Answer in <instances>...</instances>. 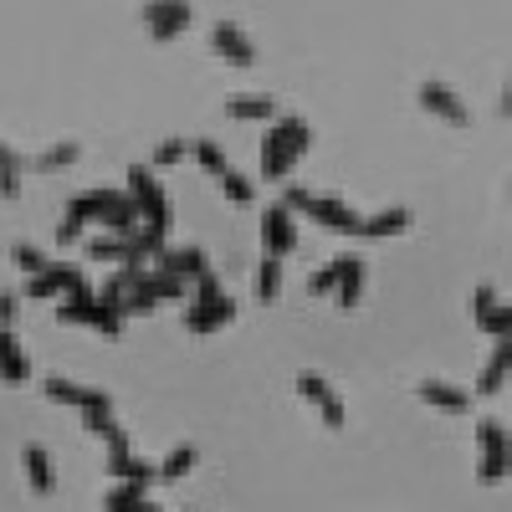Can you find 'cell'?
Wrapping results in <instances>:
<instances>
[{
    "label": "cell",
    "mask_w": 512,
    "mask_h": 512,
    "mask_svg": "<svg viewBox=\"0 0 512 512\" xmlns=\"http://www.w3.org/2000/svg\"><path fill=\"white\" fill-rule=\"evenodd\" d=\"M297 216H308V221H318L323 231H333V236H364V216H354V210L344 205V200H328V195H313V190H303V185H287V195H282Z\"/></svg>",
    "instance_id": "1"
},
{
    "label": "cell",
    "mask_w": 512,
    "mask_h": 512,
    "mask_svg": "<svg viewBox=\"0 0 512 512\" xmlns=\"http://www.w3.org/2000/svg\"><path fill=\"white\" fill-rule=\"evenodd\" d=\"M226 323H236V297L221 292V277L216 272H205L195 282V308L185 313V328L200 338V333H221Z\"/></svg>",
    "instance_id": "2"
},
{
    "label": "cell",
    "mask_w": 512,
    "mask_h": 512,
    "mask_svg": "<svg viewBox=\"0 0 512 512\" xmlns=\"http://www.w3.org/2000/svg\"><path fill=\"white\" fill-rule=\"evenodd\" d=\"M123 200H128V195H123V190H113V185H108V190H93V195L67 200V216H62V226H57V241H62V246H72L88 226H103Z\"/></svg>",
    "instance_id": "3"
},
{
    "label": "cell",
    "mask_w": 512,
    "mask_h": 512,
    "mask_svg": "<svg viewBox=\"0 0 512 512\" xmlns=\"http://www.w3.org/2000/svg\"><path fill=\"white\" fill-rule=\"evenodd\" d=\"M308 123L303 118H287V123H277L272 134H267V144H262V175L267 180H282L287 169L303 159V149H308Z\"/></svg>",
    "instance_id": "4"
},
{
    "label": "cell",
    "mask_w": 512,
    "mask_h": 512,
    "mask_svg": "<svg viewBox=\"0 0 512 512\" xmlns=\"http://www.w3.org/2000/svg\"><path fill=\"white\" fill-rule=\"evenodd\" d=\"M507 472H512V436H507V425L502 420H482L477 425V482L497 487V482H507Z\"/></svg>",
    "instance_id": "5"
},
{
    "label": "cell",
    "mask_w": 512,
    "mask_h": 512,
    "mask_svg": "<svg viewBox=\"0 0 512 512\" xmlns=\"http://www.w3.org/2000/svg\"><path fill=\"white\" fill-rule=\"evenodd\" d=\"M128 195H134V205H139L144 226L169 236V226H175V210H169L164 185L154 180V169H149V164H134V169H128Z\"/></svg>",
    "instance_id": "6"
},
{
    "label": "cell",
    "mask_w": 512,
    "mask_h": 512,
    "mask_svg": "<svg viewBox=\"0 0 512 512\" xmlns=\"http://www.w3.org/2000/svg\"><path fill=\"white\" fill-rule=\"evenodd\" d=\"M292 390H297V395H303V400L318 410V420L328 425V431H344V425H349V410H344V400H338V390H333V384H328L323 374L303 369V374L292 379Z\"/></svg>",
    "instance_id": "7"
},
{
    "label": "cell",
    "mask_w": 512,
    "mask_h": 512,
    "mask_svg": "<svg viewBox=\"0 0 512 512\" xmlns=\"http://www.w3.org/2000/svg\"><path fill=\"white\" fill-rule=\"evenodd\" d=\"M262 246H267V256H282V262L297 251V210L287 200L267 205V216H262Z\"/></svg>",
    "instance_id": "8"
},
{
    "label": "cell",
    "mask_w": 512,
    "mask_h": 512,
    "mask_svg": "<svg viewBox=\"0 0 512 512\" xmlns=\"http://www.w3.org/2000/svg\"><path fill=\"white\" fill-rule=\"evenodd\" d=\"M82 282H88V272H82V267H72V262H52L47 272L26 277V297H31V303H47V297H67V292L82 287Z\"/></svg>",
    "instance_id": "9"
},
{
    "label": "cell",
    "mask_w": 512,
    "mask_h": 512,
    "mask_svg": "<svg viewBox=\"0 0 512 512\" xmlns=\"http://www.w3.org/2000/svg\"><path fill=\"white\" fill-rule=\"evenodd\" d=\"M41 395H47L52 405H67V410H98V405H113L108 390H88V384H72L62 374H47L41 379Z\"/></svg>",
    "instance_id": "10"
},
{
    "label": "cell",
    "mask_w": 512,
    "mask_h": 512,
    "mask_svg": "<svg viewBox=\"0 0 512 512\" xmlns=\"http://www.w3.org/2000/svg\"><path fill=\"white\" fill-rule=\"evenodd\" d=\"M108 477H113V482H134V487H149V482H159V466L139 461L134 451H128L123 431H118V436L108 441Z\"/></svg>",
    "instance_id": "11"
},
{
    "label": "cell",
    "mask_w": 512,
    "mask_h": 512,
    "mask_svg": "<svg viewBox=\"0 0 512 512\" xmlns=\"http://www.w3.org/2000/svg\"><path fill=\"white\" fill-rule=\"evenodd\" d=\"M420 108L436 113L441 123H456V128H472V108H466L446 82H420Z\"/></svg>",
    "instance_id": "12"
},
{
    "label": "cell",
    "mask_w": 512,
    "mask_h": 512,
    "mask_svg": "<svg viewBox=\"0 0 512 512\" xmlns=\"http://www.w3.org/2000/svg\"><path fill=\"white\" fill-rule=\"evenodd\" d=\"M415 395H420V405H431V410H441V415H466L477 390H461V384H446V379H420Z\"/></svg>",
    "instance_id": "13"
},
{
    "label": "cell",
    "mask_w": 512,
    "mask_h": 512,
    "mask_svg": "<svg viewBox=\"0 0 512 512\" xmlns=\"http://www.w3.org/2000/svg\"><path fill=\"white\" fill-rule=\"evenodd\" d=\"M154 267H159V272H175V277H185V282H200L205 272H216L200 246H164V251L154 256Z\"/></svg>",
    "instance_id": "14"
},
{
    "label": "cell",
    "mask_w": 512,
    "mask_h": 512,
    "mask_svg": "<svg viewBox=\"0 0 512 512\" xmlns=\"http://www.w3.org/2000/svg\"><path fill=\"white\" fill-rule=\"evenodd\" d=\"M472 318H477L482 333H492V338H512V308L497 303V292H492V287H477V292H472Z\"/></svg>",
    "instance_id": "15"
},
{
    "label": "cell",
    "mask_w": 512,
    "mask_h": 512,
    "mask_svg": "<svg viewBox=\"0 0 512 512\" xmlns=\"http://www.w3.org/2000/svg\"><path fill=\"white\" fill-rule=\"evenodd\" d=\"M21 466H26V482H31V492H36V497H52V492H57L52 456L41 451L36 441H26V446H21Z\"/></svg>",
    "instance_id": "16"
},
{
    "label": "cell",
    "mask_w": 512,
    "mask_h": 512,
    "mask_svg": "<svg viewBox=\"0 0 512 512\" xmlns=\"http://www.w3.org/2000/svg\"><path fill=\"white\" fill-rule=\"evenodd\" d=\"M57 323H98V292H93V282H82V287H72L67 297H62V308H57Z\"/></svg>",
    "instance_id": "17"
},
{
    "label": "cell",
    "mask_w": 512,
    "mask_h": 512,
    "mask_svg": "<svg viewBox=\"0 0 512 512\" xmlns=\"http://www.w3.org/2000/svg\"><path fill=\"white\" fill-rule=\"evenodd\" d=\"M507 374H512V338H497L492 359H487L482 374H477V395H497L502 384H507Z\"/></svg>",
    "instance_id": "18"
},
{
    "label": "cell",
    "mask_w": 512,
    "mask_h": 512,
    "mask_svg": "<svg viewBox=\"0 0 512 512\" xmlns=\"http://www.w3.org/2000/svg\"><path fill=\"white\" fill-rule=\"evenodd\" d=\"M0 379H6V384H26V379H31V359H26V349L16 344L11 328H0Z\"/></svg>",
    "instance_id": "19"
},
{
    "label": "cell",
    "mask_w": 512,
    "mask_h": 512,
    "mask_svg": "<svg viewBox=\"0 0 512 512\" xmlns=\"http://www.w3.org/2000/svg\"><path fill=\"white\" fill-rule=\"evenodd\" d=\"M410 231V210L405 205H390L379 210V216H364V241H395Z\"/></svg>",
    "instance_id": "20"
},
{
    "label": "cell",
    "mask_w": 512,
    "mask_h": 512,
    "mask_svg": "<svg viewBox=\"0 0 512 512\" xmlns=\"http://www.w3.org/2000/svg\"><path fill=\"white\" fill-rule=\"evenodd\" d=\"M338 308H344V313H354L359 308V297H364V262H359V256L354 251H344V277H338Z\"/></svg>",
    "instance_id": "21"
},
{
    "label": "cell",
    "mask_w": 512,
    "mask_h": 512,
    "mask_svg": "<svg viewBox=\"0 0 512 512\" xmlns=\"http://www.w3.org/2000/svg\"><path fill=\"white\" fill-rule=\"evenodd\" d=\"M103 512H164V507H154L144 487H134V482H118V487L103 497Z\"/></svg>",
    "instance_id": "22"
},
{
    "label": "cell",
    "mask_w": 512,
    "mask_h": 512,
    "mask_svg": "<svg viewBox=\"0 0 512 512\" xmlns=\"http://www.w3.org/2000/svg\"><path fill=\"white\" fill-rule=\"evenodd\" d=\"M185 0H154L149 6V26H154V36H175L180 26H185Z\"/></svg>",
    "instance_id": "23"
},
{
    "label": "cell",
    "mask_w": 512,
    "mask_h": 512,
    "mask_svg": "<svg viewBox=\"0 0 512 512\" xmlns=\"http://www.w3.org/2000/svg\"><path fill=\"white\" fill-rule=\"evenodd\" d=\"M195 461H200L195 446H175V451L159 461V482H185V477L195 472Z\"/></svg>",
    "instance_id": "24"
},
{
    "label": "cell",
    "mask_w": 512,
    "mask_h": 512,
    "mask_svg": "<svg viewBox=\"0 0 512 512\" xmlns=\"http://www.w3.org/2000/svg\"><path fill=\"white\" fill-rule=\"evenodd\" d=\"M282 256H262V267H256V297L262 303H272V297H282Z\"/></svg>",
    "instance_id": "25"
},
{
    "label": "cell",
    "mask_w": 512,
    "mask_h": 512,
    "mask_svg": "<svg viewBox=\"0 0 512 512\" xmlns=\"http://www.w3.org/2000/svg\"><path fill=\"white\" fill-rule=\"evenodd\" d=\"M77 144H57V149H47V154H36L31 159V169H41V175H62V169H72L77 164Z\"/></svg>",
    "instance_id": "26"
},
{
    "label": "cell",
    "mask_w": 512,
    "mask_h": 512,
    "mask_svg": "<svg viewBox=\"0 0 512 512\" xmlns=\"http://www.w3.org/2000/svg\"><path fill=\"white\" fill-rule=\"evenodd\" d=\"M21 169H26V164H21L6 144H0V200H16V195H21Z\"/></svg>",
    "instance_id": "27"
},
{
    "label": "cell",
    "mask_w": 512,
    "mask_h": 512,
    "mask_svg": "<svg viewBox=\"0 0 512 512\" xmlns=\"http://www.w3.org/2000/svg\"><path fill=\"white\" fill-rule=\"evenodd\" d=\"M338 277H344V256H333L323 262L313 277H308V297H323V292H338Z\"/></svg>",
    "instance_id": "28"
},
{
    "label": "cell",
    "mask_w": 512,
    "mask_h": 512,
    "mask_svg": "<svg viewBox=\"0 0 512 512\" xmlns=\"http://www.w3.org/2000/svg\"><path fill=\"white\" fill-rule=\"evenodd\" d=\"M11 262H16L26 277H36V272H47V267H52L47 256H41V246H31V241H16V246H11Z\"/></svg>",
    "instance_id": "29"
},
{
    "label": "cell",
    "mask_w": 512,
    "mask_h": 512,
    "mask_svg": "<svg viewBox=\"0 0 512 512\" xmlns=\"http://www.w3.org/2000/svg\"><path fill=\"white\" fill-rule=\"evenodd\" d=\"M195 159H200V164H205V169H210V175H216V180H226V175H231V164H226L221 144H210V139H205V144H195Z\"/></svg>",
    "instance_id": "30"
},
{
    "label": "cell",
    "mask_w": 512,
    "mask_h": 512,
    "mask_svg": "<svg viewBox=\"0 0 512 512\" xmlns=\"http://www.w3.org/2000/svg\"><path fill=\"white\" fill-rule=\"evenodd\" d=\"M216 52H226L231 62H251V47H246V41H241L231 26H221V31H216Z\"/></svg>",
    "instance_id": "31"
},
{
    "label": "cell",
    "mask_w": 512,
    "mask_h": 512,
    "mask_svg": "<svg viewBox=\"0 0 512 512\" xmlns=\"http://www.w3.org/2000/svg\"><path fill=\"white\" fill-rule=\"evenodd\" d=\"M88 251H93V262H118L123 267V236H98Z\"/></svg>",
    "instance_id": "32"
},
{
    "label": "cell",
    "mask_w": 512,
    "mask_h": 512,
    "mask_svg": "<svg viewBox=\"0 0 512 512\" xmlns=\"http://www.w3.org/2000/svg\"><path fill=\"white\" fill-rule=\"evenodd\" d=\"M272 98H231V118H267Z\"/></svg>",
    "instance_id": "33"
},
{
    "label": "cell",
    "mask_w": 512,
    "mask_h": 512,
    "mask_svg": "<svg viewBox=\"0 0 512 512\" xmlns=\"http://www.w3.org/2000/svg\"><path fill=\"white\" fill-rule=\"evenodd\" d=\"M221 185H226V200H231V205H246V200L256 195V185H251L246 175H236V169H231V175H226Z\"/></svg>",
    "instance_id": "34"
},
{
    "label": "cell",
    "mask_w": 512,
    "mask_h": 512,
    "mask_svg": "<svg viewBox=\"0 0 512 512\" xmlns=\"http://www.w3.org/2000/svg\"><path fill=\"white\" fill-rule=\"evenodd\" d=\"M180 159H185V144H175V139L154 149V164H159V169H164V164H180Z\"/></svg>",
    "instance_id": "35"
},
{
    "label": "cell",
    "mask_w": 512,
    "mask_h": 512,
    "mask_svg": "<svg viewBox=\"0 0 512 512\" xmlns=\"http://www.w3.org/2000/svg\"><path fill=\"white\" fill-rule=\"evenodd\" d=\"M16 303H21L16 292H0V328H11V323H16Z\"/></svg>",
    "instance_id": "36"
},
{
    "label": "cell",
    "mask_w": 512,
    "mask_h": 512,
    "mask_svg": "<svg viewBox=\"0 0 512 512\" xmlns=\"http://www.w3.org/2000/svg\"><path fill=\"white\" fill-rule=\"evenodd\" d=\"M502 113H512V77H507V88H502Z\"/></svg>",
    "instance_id": "37"
},
{
    "label": "cell",
    "mask_w": 512,
    "mask_h": 512,
    "mask_svg": "<svg viewBox=\"0 0 512 512\" xmlns=\"http://www.w3.org/2000/svg\"><path fill=\"white\" fill-rule=\"evenodd\" d=\"M185 512H190V507H185Z\"/></svg>",
    "instance_id": "38"
}]
</instances>
